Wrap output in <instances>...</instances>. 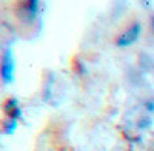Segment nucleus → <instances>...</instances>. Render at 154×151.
<instances>
[{"label":"nucleus","instance_id":"f257e3e1","mask_svg":"<svg viewBox=\"0 0 154 151\" xmlns=\"http://www.w3.org/2000/svg\"><path fill=\"white\" fill-rule=\"evenodd\" d=\"M141 31H142V26H141V24H139V23H134L133 26L128 27V29L126 30V31L123 32L119 38H118V41H116L118 45L122 46V47L133 45V43L138 39Z\"/></svg>","mask_w":154,"mask_h":151},{"label":"nucleus","instance_id":"f03ea898","mask_svg":"<svg viewBox=\"0 0 154 151\" xmlns=\"http://www.w3.org/2000/svg\"><path fill=\"white\" fill-rule=\"evenodd\" d=\"M2 76H3V81L5 84H8V82H11L14 80V57L10 49H7L4 51V54H3Z\"/></svg>","mask_w":154,"mask_h":151},{"label":"nucleus","instance_id":"7ed1b4c3","mask_svg":"<svg viewBox=\"0 0 154 151\" xmlns=\"http://www.w3.org/2000/svg\"><path fill=\"white\" fill-rule=\"evenodd\" d=\"M5 112H7L8 115H10V119H15L20 115V109H19L18 107V101L16 100H8L7 103H5Z\"/></svg>","mask_w":154,"mask_h":151}]
</instances>
